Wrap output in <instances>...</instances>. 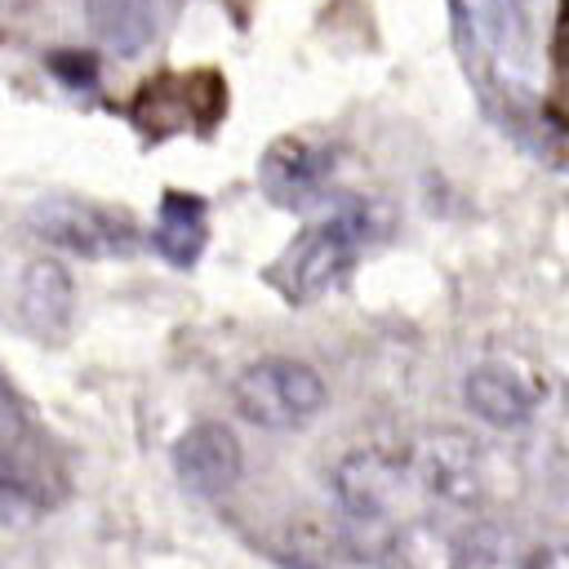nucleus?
Wrapping results in <instances>:
<instances>
[{
  "label": "nucleus",
  "mask_w": 569,
  "mask_h": 569,
  "mask_svg": "<svg viewBox=\"0 0 569 569\" xmlns=\"http://www.w3.org/2000/svg\"><path fill=\"white\" fill-rule=\"evenodd\" d=\"M365 236H369L365 209L347 204V209H338V213L302 227L284 244V253L267 267V280L289 302H316V298H325L329 289H338L351 276Z\"/></svg>",
  "instance_id": "f257e3e1"
},
{
  "label": "nucleus",
  "mask_w": 569,
  "mask_h": 569,
  "mask_svg": "<svg viewBox=\"0 0 569 569\" xmlns=\"http://www.w3.org/2000/svg\"><path fill=\"white\" fill-rule=\"evenodd\" d=\"M62 493V467L18 391L0 378V516H27Z\"/></svg>",
  "instance_id": "f03ea898"
},
{
  "label": "nucleus",
  "mask_w": 569,
  "mask_h": 569,
  "mask_svg": "<svg viewBox=\"0 0 569 569\" xmlns=\"http://www.w3.org/2000/svg\"><path fill=\"white\" fill-rule=\"evenodd\" d=\"M231 396H236V409H240L253 427H267V431H298V427H307V422L325 409L329 387H325V378H320L311 365L276 356V360L249 365V369L236 378Z\"/></svg>",
  "instance_id": "7ed1b4c3"
},
{
  "label": "nucleus",
  "mask_w": 569,
  "mask_h": 569,
  "mask_svg": "<svg viewBox=\"0 0 569 569\" xmlns=\"http://www.w3.org/2000/svg\"><path fill=\"white\" fill-rule=\"evenodd\" d=\"M27 227L80 258H124L138 249V231L120 209L80 200V196H44L40 204H31Z\"/></svg>",
  "instance_id": "20e7f679"
},
{
  "label": "nucleus",
  "mask_w": 569,
  "mask_h": 569,
  "mask_svg": "<svg viewBox=\"0 0 569 569\" xmlns=\"http://www.w3.org/2000/svg\"><path fill=\"white\" fill-rule=\"evenodd\" d=\"M413 480L409 462L382 453V449H356L333 467V493L342 502V516L351 525V533L373 538L378 529L391 525V511L405 493V485Z\"/></svg>",
  "instance_id": "39448f33"
},
{
  "label": "nucleus",
  "mask_w": 569,
  "mask_h": 569,
  "mask_svg": "<svg viewBox=\"0 0 569 569\" xmlns=\"http://www.w3.org/2000/svg\"><path fill=\"white\" fill-rule=\"evenodd\" d=\"M409 471L422 493L445 507H476L485 498V453L462 431H431L418 440Z\"/></svg>",
  "instance_id": "423d86ee"
},
{
  "label": "nucleus",
  "mask_w": 569,
  "mask_h": 569,
  "mask_svg": "<svg viewBox=\"0 0 569 569\" xmlns=\"http://www.w3.org/2000/svg\"><path fill=\"white\" fill-rule=\"evenodd\" d=\"M133 120L138 129H147L151 138L178 133L191 120H200L204 129L222 116V76L218 71H191V76H156L151 84L138 89L133 98Z\"/></svg>",
  "instance_id": "0eeeda50"
},
{
  "label": "nucleus",
  "mask_w": 569,
  "mask_h": 569,
  "mask_svg": "<svg viewBox=\"0 0 569 569\" xmlns=\"http://www.w3.org/2000/svg\"><path fill=\"white\" fill-rule=\"evenodd\" d=\"M173 471L182 480V489H191L196 498H222L236 489L240 471H244V453L231 427L222 422H196L178 436L173 445Z\"/></svg>",
  "instance_id": "6e6552de"
},
{
  "label": "nucleus",
  "mask_w": 569,
  "mask_h": 569,
  "mask_svg": "<svg viewBox=\"0 0 569 569\" xmlns=\"http://www.w3.org/2000/svg\"><path fill=\"white\" fill-rule=\"evenodd\" d=\"M329 169H333V156L325 147L302 142V138H276L258 164V178H262V191L271 204L307 209L325 191Z\"/></svg>",
  "instance_id": "1a4fd4ad"
},
{
  "label": "nucleus",
  "mask_w": 569,
  "mask_h": 569,
  "mask_svg": "<svg viewBox=\"0 0 569 569\" xmlns=\"http://www.w3.org/2000/svg\"><path fill=\"white\" fill-rule=\"evenodd\" d=\"M462 400L489 427H525L533 418L538 387L520 369L498 365V360H485V365H476L462 378Z\"/></svg>",
  "instance_id": "9d476101"
},
{
  "label": "nucleus",
  "mask_w": 569,
  "mask_h": 569,
  "mask_svg": "<svg viewBox=\"0 0 569 569\" xmlns=\"http://www.w3.org/2000/svg\"><path fill=\"white\" fill-rule=\"evenodd\" d=\"M18 316H22V325L36 338H49V342H58L71 329L76 284H71V276H67L62 262H53V258L27 262V271L18 280Z\"/></svg>",
  "instance_id": "9b49d317"
},
{
  "label": "nucleus",
  "mask_w": 569,
  "mask_h": 569,
  "mask_svg": "<svg viewBox=\"0 0 569 569\" xmlns=\"http://www.w3.org/2000/svg\"><path fill=\"white\" fill-rule=\"evenodd\" d=\"M453 13V40L462 53V67L476 76L480 89L493 84V58L507 40L511 27V9L507 0H449Z\"/></svg>",
  "instance_id": "f8f14e48"
},
{
  "label": "nucleus",
  "mask_w": 569,
  "mask_h": 569,
  "mask_svg": "<svg viewBox=\"0 0 569 569\" xmlns=\"http://www.w3.org/2000/svg\"><path fill=\"white\" fill-rule=\"evenodd\" d=\"M209 240V209L200 196L191 191H164L156 227H151V249L169 262V267H196V258L204 253Z\"/></svg>",
  "instance_id": "ddd939ff"
},
{
  "label": "nucleus",
  "mask_w": 569,
  "mask_h": 569,
  "mask_svg": "<svg viewBox=\"0 0 569 569\" xmlns=\"http://www.w3.org/2000/svg\"><path fill=\"white\" fill-rule=\"evenodd\" d=\"M449 569H529V551L507 525L480 520L449 542Z\"/></svg>",
  "instance_id": "4468645a"
},
{
  "label": "nucleus",
  "mask_w": 569,
  "mask_h": 569,
  "mask_svg": "<svg viewBox=\"0 0 569 569\" xmlns=\"http://www.w3.org/2000/svg\"><path fill=\"white\" fill-rule=\"evenodd\" d=\"M93 4V27L116 53H138L151 40V0H89Z\"/></svg>",
  "instance_id": "2eb2a0df"
},
{
  "label": "nucleus",
  "mask_w": 569,
  "mask_h": 569,
  "mask_svg": "<svg viewBox=\"0 0 569 569\" xmlns=\"http://www.w3.org/2000/svg\"><path fill=\"white\" fill-rule=\"evenodd\" d=\"M53 71H62V80H67V84H76V80H80V84H89V80H93V58L58 53V58H53Z\"/></svg>",
  "instance_id": "dca6fc26"
},
{
  "label": "nucleus",
  "mask_w": 569,
  "mask_h": 569,
  "mask_svg": "<svg viewBox=\"0 0 569 569\" xmlns=\"http://www.w3.org/2000/svg\"><path fill=\"white\" fill-rule=\"evenodd\" d=\"M529 569H569V547H542L529 556Z\"/></svg>",
  "instance_id": "f3484780"
},
{
  "label": "nucleus",
  "mask_w": 569,
  "mask_h": 569,
  "mask_svg": "<svg viewBox=\"0 0 569 569\" xmlns=\"http://www.w3.org/2000/svg\"><path fill=\"white\" fill-rule=\"evenodd\" d=\"M31 0H0V22H9V18H18L22 9H27Z\"/></svg>",
  "instance_id": "a211bd4d"
}]
</instances>
